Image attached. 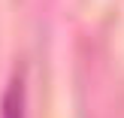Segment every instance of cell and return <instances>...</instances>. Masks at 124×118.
<instances>
[{
	"label": "cell",
	"mask_w": 124,
	"mask_h": 118,
	"mask_svg": "<svg viewBox=\"0 0 124 118\" xmlns=\"http://www.w3.org/2000/svg\"><path fill=\"white\" fill-rule=\"evenodd\" d=\"M0 112L3 118H24V91H21V79H12L9 88L3 94V103H0Z\"/></svg>",
	"instance_id": "obj_1"
}]
</instances>
